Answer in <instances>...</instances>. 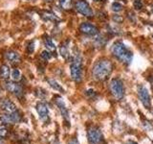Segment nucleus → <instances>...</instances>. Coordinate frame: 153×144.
I'll list each match as a JSON object with an SVG mask.
<instances>
[{"label": "nucleus", "instance_id": "7c9ffc66", "mask_svg": "<svg viewBox=\"0 0 153 144\" xmlns=\"http://www.w3.org/2000/svg\"><path fill=\"white\" fill-rule=\"evenodd\" d=\"M45 2H48V3H50V2H53L54 0H44Z\"/></svg>", "mask_w": 153, "mask_h": 144}, {"label": "nucleus", "instance_id": "2f4dec72", "mask_svg": "<svg viewBox=\"0 0 153 144\" xmlns=\"http://www.w3.org/2000/svg\"><path fill=\"white\" fill-rule=\"evenodd\" d=\"M93 1H96V2H98V1H100V0H93Z\"/></svg>", "mask_w": 153, "mask_h": 144}, {"label": "nucleus", "instance_id": "f8f14e48", "mask_svg": "<svg viewBox=\"0 0 153 144\" xmlns=\"http://www.w3.org/2000/svg\"><path fill=\"white\" fill-rule=\"evenodd\" d=\"M0 108H1L3 112H7V113H11V112H16V110H17L16 104L10 99H4L3 101H1V103H0Z\"/></svg>", "mask_w": 153, "mask_h": 144}, {"label": "nucleus", "instance_id": "aec40b11", "mask_svg": "<svg viewBox=\"0 0 153 144\" xmlns=\"http://www.w3.org/2000/svg\"><path fill=\"white\" fill-rule=\"evenodd\" d=\"M42 16H43V18L45 19V20H50V21H59V20L56 14H53V13L46 12V13H44L42 14Z\"/></svg>", "mask_w": 153, "mask_h": 144}, {"label": "nucleus", "instance_id": "c9c22d12", "mask_svg": "<svg viewBox=\"0 0 153 144\" xmlns=\"http://www.w3.org/2000/svg\"><path fill=\"white\" fill-rule=\"evenodd\" d=\"M152 114H153V110H152Z\"/></svg>", "mask_w": 153, "mask_h": 144}, {"label": "nucleus", "instance_id": "dca6fc26", "mask_svg": "<svg viewBox=\"0 0 153 144\" xmlns=\"http://www.w3.org/2000/svg\"><path fill=\"white\" fill-rule=\"evenodd\" d=\"M68 43H69V40H66L63 43H61L60 47H59L60 54H61L62 57L65 58V59H68V57H69V46H68Z\"/></svg>", "mask_w": 153, "mask_h": 144}, {"label": "nucleus", "instance_id": "5701e85b", "mask_svg": "<svg viewBox=\"0 0 153 144\" xmlns=\"http://www.w3.org/2000/svg\"><path fill=\"white\" fill-rule=\"evenodd\" d=\"M8 134H9V129L5 125H1L0 126V137L5 138Z\"/></svg>", "mask_w": 153, "mask_h": 144}, {"label": "nucleus", "instance_id": "cd10ccee", "mask_svg": "<svg viewBox=\"0 0 153 144\" xmlns=\"http://www.w3.org/2000/svg\"><path fill=\"white\" fill-rule=\"evenodd\" d=\"M33 41H32L30 44H29V47H28V51H29V53H32V52H33Z\"/></svg>", "mask_w": 153, "mask_h": 144}, {"label": "nucleus", "instance_id": "72a5a7b5", "mask_svg": "<svg viewBox=\"0 0 153 144\" xmlns=\"http://www.w3.org/2000/svg\"><path fill=\"white\" fill-rule=\"evenodd\" d=\"M152 13H153V7H152Z\"/></svg>", "mask_w": 153, "mask_h": 144}, {"label": "nucleus", "instance_id": "412c9836", "mask_svg": "<svg viewBox=\"0 0 153 144\" xmlns=\"http://www.w3.org/2000/svg\"><path fill=\"white\" fill-rule=\"evenodd\" d=\"M59 5L63 10H70L72 8V0H59Z\"/></svg>", "mask_w": 153, "mask_h": 144}, {"label": "nucleus", "instance_id": "c756f323", "mask_svg": "<svg viewBox=\"0 0 153 144\" xmlns=\"http://www.w3.org/2000/svg\"><path fill=\"white\" fill-rule=\"evenodd\" d=\"M0 144H4V141H3V138L0 137Z\"/></svg>", "mask_w": 153, "mask_h": 144}, {"label": "nucleus", "instance_id": "9b49d317", "mask_svg": "<svg viewBox=\"0 0 153 144\" xmlns=\"http://www.w3.org/2000/svg\"><path fill=\"white\" fill-rule=\"evenodd\" d=\"M36 112L42 121H47L49 118V109L45 103H38L36 105Z\"/></svg>", "mask_w": 153, "mask_h": 144}, {"label": "nucleus", "instance_id": "b1692460", "mask_svg": "<svg viewBox=\"0 0 153 144\" xmlns=\"http://www.w3.org/2000/svg\"><path fill=\"white\" fill-rule=\"evenodd\" d=\"M133 7L135 10H142L143 7V0H134L133 1Z\"/></svg>", "mask_w": 153, "mask_h": 144}, {"label": "nucleus", "instance_id": "6e6552de", "mask_svg": "<svg viewBox=\"0 0 153 144\" xmlns=\"http://www.w3.org/2000/svg\"><path fill=\"white\" fill-rule=\"evenodd\" d=\"M0 120L4 124H16L21 121V114L17 110L11 113L5 112L4 114L0 115Z\"/></svg>", "mask_w": 153, "mask_h": 144}, {"label": "nucleus", "instance_id": "bb28decb", "mask_svg": "<svg viewBox=\"0 0 153 144\" xmlns=\"http://www.w3.org/2000/svg\"><path fill=\"white\" fill-rule=\"evenodd\" d=\"M68 144H79V140L76 138H71L70 140H69V142H68Z\"/></svg>", "mask_w": 153, "mask_h": 144}, {"label": "nucleus", "instance_id": "f03ea898", "mask_svg": "<svg viewBox=\"0 0 153 144\" xmlns=\"http://www.w3.org/2000/svg\"><path fill=\"white\" fill-rule=\"evenodd\" d=\"M113 56L123 64H130L133 59V53L126 46L123 41H116L111 47Z\"/></svg>", "mask_w": 153, "mask_h": 144}, {"label": "nucleus", "instance_id": "4468645a", "mask_svg": "<svg viewBox=\"0 0 153 144\" xmlns=\"http://www.w3.org/2000/svg\"><path fill=\"white\" fill-rule=\"evenodd\" d=\"M5 58H6V60L11 62V64H16V62H20V56H19L17 52L13 51V50H10V51L6 52Z\"/></svg>", "mask_w": 153, "mask_h": 144}, {"label": "nucleus", "instance_id": "2eb2a0df", "mask_svg": "<svg viewBox=\"0 0 153 144\" xmlns=\"http://www.w3.org/2000/svg\"><path fill=\"white\" fill-rule=\"evenodd\" d=\"M43 41H44V45L46 46L48 51H51V52H55L56 51V45H55V43L53 42L52 38L49 36L45 35L44 36V38H43Z\"/></svg>", "mask_w": 153, "mask_h": 144}, {"label": "nucleus", "instance_id": "39448f33", "mask_svg": "<svg viewBox=\"0 0 153 144\" xmlns=\"http://www.w3.org/2000/svg\"><path fill=\"white\" fill-rule=\"evenodd\" d=\"M109 88H110V91H111V93L114 96L115 99L121 100L123 98L124 88H123V81L121 79H119V78L112 79L111 82H110Z\"/></svg>", "mask_w": 153, "mask_h": 144}, {"label": "nucleus", "instance_id": "1a4fd4ad", "mask_svg": "<svg viewBox=\"0 0 153 144\" xmlns=\"http://www.w3.org/2000/svg\"><path fill=\"white\" fill-rule=\"evenodd\" d=\"M4 88L6 90H8L9 92H11L13 94H14L17 97H20V96L23 94V89H22V86L20 85L16 84V82L13 81V82H6L4 84Z\"/></svg>", "mask_w": 153, "mask_h": 144}, {"label": "nucleus", "instance_id": "4be33fe9", "mask_svg": "<svg viewBox=\"0 0 153 144\" xmlns=\"http://www.w3.org/2000/svg\"><path fill=\"white\" fill-rule=\"evenodd\" d=\"M123 5H122L121 3H120V2H118V1L113 2L112 5H111L112 11H113V12H116V13L123 11Z\"/></svg>", "mask_w": 153, "mask_h": 144}, {"label": "nucleus", "instance_id": "ddd939ff", "mask_svg": "<svg viewBox=\"0 0 153 144\" xmlns=\"http://www.w3.org/2000/svg\"><path fill=\"white\" fill-rule=\"evenodd\" d=\"M55 103L56 105V107L59 108V112L62 115V117H63L65 120H69V112L68 110H67L66 106L63 102V100H62L60 97H56V100H55Z\"/></svg>", "mask_w": 153, "mask_h": 144}, {"label": "nucleus", "instance_id": "c85d7f7f", "mask_svg": "<svg viewBox=\"0 0 153 144\" xmlns=\"http://www.w3.org/2000/svg\"><path fill=\"white\" fill-rule=\"evenodd\" d=\"M124 144H138V143L134 140H127V141L124 142Z\"/></svg>", "mask_w": 153, "mask_h": 144}, {"label": "nucleus", "instance_id": "f704fd0d", "mask_svg": "<svg viewBox=\"0 0 153 144\" xmlns=\"http://www.w3.org/2000/svg\"><path fill=\"white\" fill-rule=\"evenodd\" d=\"M26 1H30V0H26Z\"/></svg>", "mask_w": 153, "mask_h": 144}, {"label": "nucleus", "instance_id": "473e14b6", "mask_svg": "<svg viewBox=\"0 0 153 144\" xmlns=\"http://www.w3.org/2000/svg\"><path fill=\"white\" fill-rule=\"evenodd\" d=\"M54 144H59V142H57V141H56V142H55Z\"/></svg>", "mask_w": 153, "mask_h": 144}, {"label": "nucleus", "instance_id": "6ab92c4d", "mask_svg": "<svg viewBox=\"0 0 153 144\" xmlns=\"http://www.w3.org/2000/svg\"><path fill=\"white\" fill-rule=\"evenodd\" d=\"M11 77L12 80L14 82H18L19 80L21 79V72L18 68H13L11 72Z\"/></svg>", "mask_w": 153, "mask_h": 144}, {"label": "nucleus", "instance_id": "7ed1b4c3", "mask_svg": "<svg viewBox=\"0 0 153 144\" xmlns=\"http://www.w3.org/2000/svg\"><path fill=\"white\" fill-rule=\"evenodd\" d=\"M71 77L76 83H80L82 81V62L79 54H76L70 65Z\"/></svg>", "mask_w": 153, "mask_h": 144}, {"label": "nucleus", "instance_id": "393cba45", "mask_svg": "<svg viewBox=\"0 0 153 144\" xmlns=\"http://www.w3.org/2000/svg\"><path fill=\"white\" fill-rule=\"evenodd\" d=\"M41 57L43 58L44 60H46V61H48V60H50L51 59V57H52V55H51V53L48 51V50H44L42 53H41Z\"/></svg>", "mask_w": 153, "mask_h": 144}, {"label": "nucleus", "instance_id": "9d476101", "mask_svg": "<svg viewBox=\"0 0 153 144\" xmlns=\"http://www.w3.org/2000/svg\"><path fill=\"white\" fill-rule=\"evenodd\" d=\"M79 31L87 36H96L98 35L99 30L95 25L90 22H82L79 25Z\"/></svg>", "mask_w": 153, "mask_h": 144}, {"label": "nucleus", "instance_id": "0eeeda50", "mask_svg": "<svg viewBox=\"0 0 153 144\" xmlns=\"http://www.w3.org/2000/svg\"><path fill=\"white\" fill-rule=\"evenodd\" d=\"M76 10L78 11V13H79L80 14H82L84 16H88L91 17L93 16V11L91 9L90 5L85 1V0H78L76 2Z\"/></svg>", "mask_w": 153, "mask_h": 144}, {"label": "nucleus", "instance_id": "a211bd4d", "mask_svg": "<svg viewBox=\"0 0 153 144\" xmlns=\"http://www.w3.org/2000/svg\"><path fill=\"white\" fill-rule=\"evenodd\" d=\"M48 83H49L50 86L52 88H54L55 90H57V91H61V92H63L64 89L62 88V86L57 83V82L54 79H48Z\"/></svg>", "mask_w": 153, "mask_h": 144}, {"label": "nucleus", "instance_id": "f3484780", "mask_svg": "<svg viewBox=\"0 0 153 144\" xmlns=\"http://www.w3.org/2000/svg\"><path fill=\"white\" fill-rule=\"evenodd\" d=\"M10 75H11V69H10L9 65L2 64L0 66V77L2 79H8Z\"/></svg>", "mask_w": 153, "mask_h": 144}, {"label": "nucleus", "instance_id": "423d86ee", "mask_svg": "<svg viewBox=\"0 0 153 144\" xmlns=\"http://www.w3.org/2000/svg\"><path fill=\"white\" fill-rule=\"evenodd\" d=\"M138 96L141 103L146 109H149L151 107V98L148 89L145 86L140 85L138 86Z\"/></svg>", "mask_w": 153, "mask_h": 144}, {"label": "nucleus", "instance_id": "20e7f679", "mask_svg": "<svg viewBox=\"0 0 153 144\" xmlns=\"http://www.w3.org/2000/svg\"><path fill=\"white\" fill-rule=\"evenodd\" d=\"M87 136V141L89 144H103L104 137L103 134L100 127L92 125L87 129L86 132Z\"/></svg>", "mask_w": 153, "mask_h": 144}, {"label": "nucleus", "instance_id": "f257e3e1", "mask_svg": "<svg viewBox=\"0 0 153 144\" xmlns=\"http://www.w3.org/2000/svg\"><path fill=\"white\" fill-rule=\"evenodd\" d=\"M113 71L112 62L102 58L97 61L93 65L92 68V76L96 81L103 82L108 79V77L111 75Z\"/></svg>", "mask_w": 153, "mask_h": 144}, {"label": "nucleus", "instance_id": "a878e982", "mask_svg": "<svg viewBox=\"0 0 153 144\" xmlns=\"http://www.w3.org/2000/svg\"><path fill=\"white\" fill-rule=\"evenodd\" d=\"M123 17L120 16V14H115V16H113V20L115 21V22H117V23H121L122 21H123Z\"/></svg>", "mask_w": 153, "mask_h": 144}]
</instances>
